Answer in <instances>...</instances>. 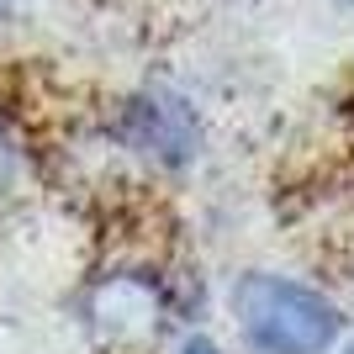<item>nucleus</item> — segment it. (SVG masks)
<instances>
[{
	"label": "nucleus",
	"mask_w": 354,
	"mask_h": 354,
	"mask_svg": "<svg viewBox=\"0 0 354 354\" xmlns=\"http://www.w3.org/2000/svg\"><path fill=\"white\" fill-rule=\"evenodd\" d=\"M233 312L243 339L265 354H323L344 328L339 307L328 296H317L301 281H286V275H243Z\"/></svg>",
	"instance_id": "obj_1"
},
{
	"label": "nucleus",
	"mask_w": 354,
	"mask_h": 354,
	"mask_svg": "<svg viewBox=\"0 0 354 354\" xmlns=\"http://www.w3.org/2000/svg\"><path fill=\"white\" fill-rule=\"evenodd\" d=\"M122 133L133 138L143 153H153V159H164V164H180L196 148V117H191L185 101H175V95L159 90V95H138V101L127 106Z\"/></svg>",
	"instance_id": "obj_2"
},
{
	"label": "nucleus",
	"mask_w": 354,
	"mask_h": 354,
	"mask_svg": "<svg viewBox=\"0 0 354 354\" xmlns=\"http://www.w3.org/2000/svg\"><path fill=\"white\" fill-rule=\"evenodd\" d=\"M95 328H101L111 344H148L159 333V301L148 291V281H106L95 296Z\"/></svg>",
	"instance_id": "obj_3"
},
{
	"label": "nucleus",
	"mask_w": 354,
	"mask_h": 354,
	"mask_svg": "<svg viewBox=\"0 0 354 354\" xmlns=\"http://www.w3.org/2000/svg\"><path fill=\"white\" fill-rule=\"evenodd\" d=\"M6 175H11V148H6V138H0V185H6Z\"/></svg>",
	"instance_id": "obj_4"
},
{
	"label": "nucleus",
	"mask_w": 354,
	"mask_h": 354,
	"mask_svg": "<svg viewBox=\"0 0 354 354\" xmlns=\"http://www.w3.org/2000/svg\"><path fill=\"white\" fill-rule=\"evenodd\" d=\"M180 354H217V349H212L207 339H191V344H185V349H180Z\"/></svg>",
	"instance_id": "obj_5"
},
{
	"label": "nucleus",
	"mask_w": 354,
	"mask_h": 354,
	"mask_svg": "<svg viewBox=\"0 0 354 354\" xmlns=\"http://www.w3.org/2000/svg\"><path fill=\"white\" fill-rule=\"evenodd\" d=\"M6 11H11V0H0V16H6Z\"/></svg>",
	"instance_id": "obj_6"
},
{
	"label": "nucleus",
	"mask_w": 354,
	"mask_h": 354,
	"mask_svg": "<svg viewBox=\"0 0 354 354\" xmlns=\"http://www.w3.org/2000/svg\"><path fill=\"white\" fill-rule=\"evenodd\" d=\"M344 6H354V0H344Z\"/></svg>",
	"instance_id": "obj_7"
},
{
	"label": "nucleus",
	"mask_w": 354,
	"mask_h": 354,
	"mask_svg": "<svg viewBox=\"0 0 354 354\" xmlns=\"http://www.w3.org/2000/svg\"><path fill=\"white\" fill-rule=\"evenodd\" d=\"M349 354H354V344H349Z\"/></svg>",
	"instance_id": "obj_8"
}]
</instances>
